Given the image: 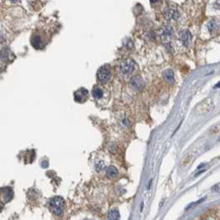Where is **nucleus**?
<instances>
[{"label": "nucleus", "mask_w": 220, "mask_h": 220, "mask_svg": "<svg viewBox=\"0 0 220 220\" xmlns=\"http://www.w3.org/2000/svg\"><path fill=\"white\" fill-rule=\"evenodd\" d=\"M30 43H32L33 47L36 48V49H41V48H43L42 39H41L39 36H33L32 40H30Z\"/></svg>", "instance_id": "nucleus-9"}, {"label": "nucleus", "mask_w": 220, "mask_h": 220, "mask_svg": "<svg viewBox=\"0 0 220 220\" xmlns=\"http://www.w3.org/2000/svg\"><path fill=\"white\" fill-rule=\"evenodd\" d=\"M98 80L101 83H107L111 79V68L108 65H104L99 69L96 74Z\"/></svg>", "instance_id": "nucleus-4"}, {"label": "nucleus", "mask_w": 220, "mask_h": 220, "mask_svg": "<svg viewBox=\"0 0 220 220\" xmlns=\"http://www.w3.org/2000/svg\"><path fill=\"white\" fill-rule=\"evenodd\" d=\"M120 219V213L117 209H112L108 213V220H119Z\"/></svg>", "instance_id": "nucleus-11"}, {"label": "nucleus", "mask_w": 220, "mask_h": 220, "mask_svg": "<svg viewBox=\"0 0 220 220\" xmlns=\"http://www.w3.org/2000/svg\"><path fill=\"white\" fill-rule=\"evenodd\" d=\"M96 171H101V170H104V168H106V163H104V161H101V160H99V161H98L96 163Z\"/></svg>", "instance_id": "nucleus-16"}, {"label": "nucleus", "mask_w": 220, "mask_h": 220, "mask_svg": "<svg viewBox=\"0 0 220 220\" xmlns=\"http://www.w3.org/2000/svg\"><path fill=\"white\" fill-rule=\"evenodd\" d=\"M2 191H3V196H4V200L6 202L10 201L12 199V197H13V192L10 188H5V189H2Z\"/></svg>", "instance_id": "nucleus-12"}, {"label": "nucleus", "mask_w": 220, "mask_h": 220, "mask_svg": "<svg viewBox=\"0 0 220 220\" xmlns=\"http://www.w3.org/2000/svg\"><path fill=\"white\" fill-rule=\"evenodd\" d=\"M207 27H208V30H209V32H210V33L216 32V30L219 29L218 24H217L215 20H210V21L208 22V24H207Z\"/></svg>", "instance_id": "nucleus-15"}, {"label": "nucleus", "mask_w": 220, "mask_h": 220, "mask_svg": "<svg viewBox=\"0 0 220 220\" xmlns=\"http://www.w3.org/2000/svg\"><path fill=\"white\" fill-rule=\"evenodd\" d=\"M163 77L168 83H173L175 82V74H173V71L171 69H166V70L163 72Z\"/></svg>", "instance_id": "nucleus-8"}, {"label": "nucleus", "mask_w": 220, "mask_h": 220, "mask_svg": "<svg viewBox=\"0 0 220 220\" xmlns=\"http://www.w3.org/2000/svg\"><path fill=\"white\" fill-rule=\"evenodd\" d=\"M214 88H220V81L218 83H216L215 85H214Z\"/></svg>", "instance_id": "nucleus-18"}, {"label": "nucleus", "mask_w": 220, "mask_h": 220, "mask_svg": "<svg viewBox=\"0 0 220 220\" xmlns=\"http://www.w3.org/2000/svg\"><path fill=\"white\" fill-rule=\"evenodd\" d=\"M103 94H104V91H103V89L99 87V86H96V87H93V96L94 99H99L101 98H103Z\"/></svg>", "instance_id": "nucleus-14"}, {"label": "nucleus", "mask_w": 220, "mask_h": 220, "mask_svg": "<svg viewBox=\"0 0 220 220\" xmlns=\"http://www.w3.org/2000/svg\"><path fill=\"white\" fill-rule=\"evenodd\" d=\"M171 34H173V30H171L170 27H165L164 29L162 30V36L165 38H170Z\"/></svg>", "instance_id": "nucleus-17"}, {"label": "nucleus", "mask_w": 220, "mask_h": 220, "mask_svg": "<svg viewBox=\"0 0 220 220\" xmlns=\"http://www.w3.org/2000/svg\"><path fill=\"white\" fill-rule=\"evenodd\" d=\"M165 17L167 19H178L180 17V14L175 9H168L165 12Z\"/></svg>", "instance_id": "nucleus-10"}, {"label": "nucleus", "mask_w": 220, "mask_h": 220, "mask_svg": "<svg viewBox=\"0 0 220 220\" xmlns=\"http://www.w3.org/2000/svg\"><path fill=\"white\" fill-rule=\"evenodd\" d=\"M213 109H214L213 101H212L211 99H206L197 106L196 113L198 115H204V114H206V113L211 112Z\"/></svg>", "instance_id": "nucleus-2"}, {"label": "nucleus", "mask_w": 220, "mask_h": 220, "mask_svg": "<svg viewBox=\"0 0 220 220\" xmlns=\"http://www.w3.org/2000/svg\"><path fill=\"white\" fill-rule=\"evenodd\" d=\"M180 38H181V43H183L185 46H189L192 41V35L191 33L189 32V30H183V32L181 33L180 35Z\"/></svg>", "instance_id": "nucleus-7"}, {"label": "nucleus", "mask_w": 220, "mask_h": 220, "mask_svg": "<svg viewBox=\"0 0 220 220\" xmlns=\"http://www.w3.org/2000/svg\"><path fill=\"white\" fill-rule=\"evenodd\" d=\"M107 176L110 179H114L116 178L117 175H118V170L117 168L115 167V166H109L108 168H107Z\"/></svg>", "instance_id": "nucleus-13"}, {"label": "nucleus", "mask_w": 220, "mask_h": 220, "mask_svg": "<svg viewBox=\"0 0 220 220\" xmlns=\"http://www.w3.org/2000/svg\"><path fill=\"white\" fill-rule=\"evenodd\" d=\"M120 69H121V72L125 75H129V74H132L135 72V70L137 69V66L135 62L131 59H126L124 60L120 66Z\"/></svg>", "instance_id": "nucleus-3"}, {"label": "nucleus", "mask_w": 220, "mask_h": 220, "mask_svg": "<svg viewBox=\"0 0 220 220\" xmlns=\"http://www.w3.org/2000/svg\"><path fill=\"white\" fill-rule=\"evenodd\" d=\"M130 84H131V86L134 89H136V90H140V89H142L144 87L145 83L144 81H143V79L140 77V76H134L131 81H130Z\"/></svg>", "instance_id": "nucleus-6"}, {"label": "nucleus", "mask_w": 220, "mask_h": 220, "mask_svg": "<svg viewBox=\"0 0 220 220\" xmlns=\"http://www.w3.org/2000/svg\"><path fill=\"white\" fill-rule=\"evenodd\" d=\"M50 208L55 215H61L64 211V200L61 197H55L50 202Z\"/></svg>", "instance_id": "nucleus-1"}, {"label": "nucleus", "mask_w": 220, "mask_h": 220, "mask_svg": "<svg viewBox=\"0 0 220 220\" xmlns=\"http://www.w3.org/2000/svg\"><path fill=\"white\" fill-rule=\"evenodd\" d=\"M87 96H88L87 89L81 87L74 93V101H75L76 103H84V101L87 99Z\"/></svg>", "instance_id": "nucleus-5"}]
</instances>
